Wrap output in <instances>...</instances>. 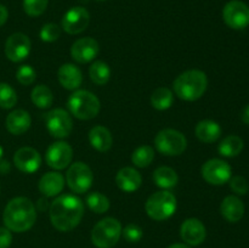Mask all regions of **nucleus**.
Instances as JSON below:
<instances>
[{
	"mask_svg": "<svg viewBox=\"0 0 249 248\" xmlns=\"http://www.w3.org/2000/svg\"><path fill=\"white\" fill-rule=\"evenodd\" d=\"M122 235L124 236V238H125L128 242L135 243L139 242V241L142 238L143 231L138 224H128V225L122 230Z\"/></svg>",
	"mask_w": 249,
	"mask_h": 248,
	"instance_id": "nucleus-36",
	"label": "nucleus"
},
{
	"mask_svg": "<svg viewBox=\"0 0 249 248\" xmlns=\"http://www.w3.org/2000/svg\"><path fill=\"white\" fill-rule=\"evenodd\" d=\"M2 152H4V151H2V147L0 146V159H1V157H2Z\"/></svg>",
	"mask_w": 249,
	"mask_h": 248,
	"instance_id": "nucleus-43",
	"label": "nucleus"
},
{
	"mask_svg": "<svg viewBox=\"0 0 249 248\" xmlns=\"http://www.w3.org/2000/svg\"><path fill=\"white\" fill-rule=\"evenodd\" d=\"M122 224L116 218H105L92 228L91 242L97 248H113L122 236Z\"/></svg>",
	"mask_w": 249,
	"mask_h": 248,
	"instance_id": "nucleus-6",
	"label": "nucleus"
},
{
	"mask_svg": "<svg viewBox=\"0 0 249 248\" xmlns=\"http://www.w3.org/2000/svg\"><path fill=\"white\" fill-rule=\"evenodd\" d=\"M17 94L14 88L7 83H0V107L10 109L16 105Z\"/></svg>",
	"mask_w": 249,
	"mask_h": 248,
	"instance_id": "nucleus-32",
	"label": "nucleus"
},
{
	"mask_svg": "<svg viewBox=\"0 0 249 248\" xmlns=\"http://www.w3.org/2000/svg\"><path fill=\"white\" fill-rule=\"evenodd\" d=\"M207 230L204 224L196 218H189L181 224L180 237L186 245L198 246L206 240Z\"/></svg>",
	"mask_w": 249,
	"mask_h": 248,
	"instance_id": "nucleus-17",
	"label": "nucleus"
},
{
	"mask_svg": "<svg viewBox=\"0 0 249 248\" xmlns=\"http://www.w3.org/2000/svg\"><path fill=\"white\" fill-rule=\"evenodd\" d=\"M66 181L68 187L78 195L85 194L91 187L94 181V174L88 164L83 162H75L68 168L66 174Z\"/></svg>",
	"mask_w": 249,
	"mask_h": 248,
	"instance_id": "nucleus-8",
	"label": "nucleus"
},
{
	"mask_svg": "<svg viewBox=\"0 0 249 248\" xmlns=\"http://www.w3.org/2000/svg\"><path fill=\"white\" fill-rule=\"evenodd\" d=\"M57 78L60 84L67 90H75L82 85V71L73 63H65L58 68Z\"/></svg>",
	"mask_w": 249,
	"mask_h": 248,
	"instance_id": "nucleus-20",
	"label": "nucleus"
},
{
	"mask_svg": "<svg viewBox=\"0 0 249 248\" xmlns=\"http://www.w3.org/2000/svg\"><path fill=\"white\" fill-rule=\"evenodd\" d=\"M71 114L80 121H90L99 114L101 104L96 95L88 90H75L67 101Z\"/></svg>",
	"mask_w": 249,
	"mask_h": 248,
	"instance_id": "nucleus-4",
	"label": "nucleus"
},
{
	"mask_svg": "<svg viewBox=\"0 0 249 248\" xmlns=\"http://www.w3.org/2000/svg\"><path fill=\"white\" fill-rule=\"evenodd\" d=\"M116 184L122 191L124 192H135L140 189L142 184V177L141 174L136 169L131 167L122 168L116 175Z\"/></svg>",
	"mask_w": 249,
	"mask_h": 248,
	"instance_id": "nucleus-19",
	"label": "nucleus"
},
{
	"mask_svg": "<svg viewBox=\"0 0 249 248\" xmlns=\"http://www.w3.org/2000/svg\"><path fill=\"white\" fill-rule=\"evenodd\" d=\"M202 177L208 184L211 185H224L231 179V170L230 164L228 162L219 158H213L209 159L202 165Z\"/></svg>",
	"mask_w": 249,
	"mask_h": 248,
	"instance_id": "nucleus-11",
	"label": "nucleus"
},
{
	"mask_svg": "<svg viewBox=\"0 0 249 248\" xmlns=\"http://www.w3.org/2000/svg\"><path fill=\"white\" fill-rule=\"evenodd\" d=\"M155 158V151L151 146L143 145L136 148L131 155V162L138 168H146L152 163Z\"/></svg>",
	"mask_w": 249,
	"mask_h": 248,
	"instance_id": "nucleus-30",
	"label": "nucleus"
},
{
	"mask_svg": "<svg viewBox=\"0 0 249 248\" xmlns=\"http://www.w3.org/2000/svg\"><path fill=\"white\" fill-rule=\"evenodd\" d=\"M6 129L12 135H22L26 133L32 124V118L29 113L24 109H15L6 117Z\"/></svg>",
	"mask_w": 249,
	"mask_h": 248,
	"instance_id": "nucleus-21",
	"label": "nucleus"
},
{
	"mask_svg": "<svg viewBox=\"0 0 249 248\" xmlns=\"http://www.w3.org/2000/svg\"><path fill=\"white\" fill-rule=\"evenodd\" d=\"M173 101H174V97H173L172 90L165 87L158 88L151 95V105L153 108L158 109V111L168 109L173 105Z\"/></svg>",
	"mask_w": 249,
	"mask_h": 248,
	"instance_id": "nucleus-28",
	"label": "nucleus"
},
{
	"mask_svg": "<svg viewBox=\"0 0 249 248\" xmlns=\"http://www.w3.org/2000/svg\"><path fill=\"white\" fill-rule=\"evenodd\" d=\"M87 204L94 213L97 214H104L109 209V199L97 191L88 195Z\"/></svg>",
	"mask_w": 249,
	"mask_h": 248,
	"instance_id": "nucleus-31",
	"label": "nucleus"
},
{
	"mask_svg": "<svg viewBox=\"0 0 249 248\" xmlns=\"http://www.w3.org/2000/svg\"><path fill=\"white\" fill-rule=\"evenodd\" d=\"M12 243L11 231L7 228H0V248H9Z\"/></svg>",
	"mask_w": 249,
	"mask_h": 248,
	"instance_id": "nucleus-38",
	"label": "nucleus"
},
{
	"mask_svg": "<svg viewBox=\"0 0 249 248\" xmlns=\"http://www.w3.org/2000/svg\"><path fill=\"white\" fill-rule=\"evenodd\" d=\"M220 213L230 223H237L245 215V204L237 196H228L221 202Z\"/></svg>",
	"mask_w": 249,
	"mask_h": 248,
	"instance_id": "nucleus-22",
	"label": "nucleus"
},
{
	"mask_svg": "<svg viewBox=\"0 0 249 248\" xmlns=\"http://www.w3.org/2000/svg\"><path fill=\"white\" fill-rule=\"evenodd\" d=\"M14 163L19 172L33 174L40 168L41 157L36 148L21 147L15 153Z\"/></svg>",
	"mask_w": 249,
	"mask_h": 248,
	"instance_id": "nucleus-15",
	"label": "nucleus"
},
{
	"mask_svg": "<svg viewBox=\"0 0 249 248\" xmlns=\"http://www.w3.org/2000/svg\"><path fill=\"white\" fill-rule=\"evenodd\" d=\"M73 158V148L65 141H57L51 143L45 153L46 163L50 168L62 170L71 164Z\"/></svg>",
	"mask_w": 249,
	"mask_h": 248,
	"instance_id": "nucleus-12",
	"label": "nucleus"
},
{
	"mask_svg": "<svg viewBox=\"0 0 249 248\" xmlns=\"http://www.w3.org/2000/svg\"><path fill=\"white\" fill-rule=\"evenodd\" d=\"M49 0H23V10L28 16L38 17L45 12Z\"/></svg>",
	"mask_w": 249,
	"mask_h": 248,
	"instance_id": "nucleus-33",
	"label": "nucleus"
},
{
	"mask_svg": "<svg viewBox=\"0 0 249 248\" xmlns=\"http://www.w3.org/2000/svg\"><path fill=\"white\" fill-rule=\"evenodd\" d=\"M196 136L199 141L206 143L215 142L221 136V126L212 119H204L196 125Z\"/></svg>",
	"mask_w": 249,
	"mask_h": 248,
	"instance_id": "nucleus-24",
	"label": "nucleus"
},
{
	"mask_svg": "<svg viewBox=\"0 0 249 248\" xmlns=\"http://www.w3.org/2000/svg\"><path fill=\"white\" fill-rule=\"evenodd\" d=\"M230 187L236 195H247L249 191V184L247 181V179L243 177H231L230 180Z\"/></svg>",
	"mask_w": 249,
	"mask_h": 248,
	"instance_id": "nucleus-37",
	"label": "nucleus"
},
{
	"mask_svg": "<svg viewBox=\"0 0 249 248\" xmlns=\"http://www.w3.org/2000/svg\"><path fill=\"white\" fill-rule=\"evenodd\" d=\"M61 36V28L56 23H46L40 29V39L45 43H53Z\"/></svg>",
	"mask_w": 249,
	"mask_h": 248,
	"instance_id": "nucleus-35",
	"label": "nucleus"
},
{
	"mask_svg": "<svg viewBox=\"0 0 249 248\" xmlns=\"http://www.w3.org/2000/svg\"><path fill=\"white\" fill-rule=\"evenodd\" d=\"M10 163L7 160H1L0 159V173L1 174H7L10 172Z\"/></svg>",
	"mask_w": 249,
	"mask_h": 248,
	"instance_id": "nucleus-40",
	"label": "nucleus"
},
{
	"mask_svg": "<svg viewBox=\"0 0 249 248\" xmlns=\"http://www.w3.org/2000/svg\"><path fill=\"white\" fill-rule=\"evenodd\" d=\"M208 87L206 73L199 70H190L178 75L174 80L173 89L175 95L185 101H196L203 96Z\"/></svg>",
	"mask_w": 249,
	"mask_h": 248,
	"instance_id": "nucleus-3",
	"label": "nucleus"
},
{
	"mask_svg": "<svg viewBox=\"0 0 249 248\" xmlns=\"http://www.w3.org/2000/svg\"><path fill=\"white\" fill-rule=\"evenodd\" d=\"M7 18H9V11H7V9L4 5L0 4V27L4 26Z\"/></svg>",
	"mask_w": 249,
	"mask_h": 248,
	"instance_id": "nucleus-39",
	"label": "nucleus"
},
{
	"mask_svg": "<svg viewBox=\"0 0 249 248\" xmlns=\"http://www.w3.org/2000/svg\"><path fill=\"white\" fill-rule=\"evenodd\" d=\"M32 102L36 105L38 108L45 109L53 105V91L50 90V88L46 87L44 84H39L36 87L33 88L31 94Z\"/></svg>",
	"mask_w": 249,
	"mask_h": 248,
	"instance_id": "nucleus-27",
	"label": "nucleus"
},
{
	"mask_svg": "<svg viewBox=\"0 0 249 248\" xmlns=\"http://www.w3.org/2000/svg\"><path fill=\"white\" fill-rule=\"evenodd\" d=\"M97 1H105V0H97Z\"/></svg>",
	"mask_w": 249,
	"mask_h": 248,
	"instance_id": "nucleus-44",
	"label": "nucleus"
},
{
	"mask_svg": "<svg viewBox=\"0 0 249 248\" xmlns=\"http://www.w3.org/2000/svg\"><path fill=\"white\" fill-rule=\"evenodd\" d=\"M177 197L167 190L155 192L146 201L145 209L151 219L163 221L169 219L177 211Z\"/></svg>",
	"mask_w": 249,
	"mask_h": 248,
	"instance_id": "nucleus-5",
	"label": "nucleus"
},
{
	"mask_svg": "<svg viewBox=\"0 0 249 248\" xmlns=\"http://www.w3.org/2000/svg\"><path fill=\"white\" fill-rule=\"evenodd\" d=\"M241 119H242V122L245 124H248L249 125V105L243 108L242 113H241Z\"/></svg>",
	"mask_w": 249,
	"mask_h": 248,
	"instance_id": "nucleus-41",
	"label": "nucleus"
},
{
	"mask_svg": "<svg viewBox=\"0 0 249 248\" xmlns=\"http://www.w3.org/2000/svg\"><path fill=\"white\" fill-rule=\"evenodd\" d=\"M155 146L164 156H180L187 147L186 136L175 129H163L156 135Z\"/></svg>",
	"mask_w": 249,
	"mask_h": 248,
	"instance_id": "nucleus-7",
	"label": "nucleus"
},
{
	"mask_svg": "<svg viewBox=\"0 0 249 248\" xmlns=\"http://www.w3.org/2000/svg\"><path fill=\"white\" fill-rule=\"evenodd\" d=\"M84 215V203L74 195H61L50 206V220L58 231H71L79 225Z\"/></svg>",
	"mask_w": 249,
	"mask_h": 248,
	"instance_id": "nucleus-1",
	"label": "nucleus"
},
{
	"mask_svg": "<svg viewBox=\"0 0 249 248\" xmlns=\"http://www.w3.org/2000/svg\"><path fill=\"white\" fill-rule=\"evenodd\" d=\"M243 140L237 135H229L225 139L221 140V142L219 143L218 151L221 156L224 157H236V156L240 155L243 150Z\"/></svg>",
	"mask_w": 249,
	"mask_h": 248,
	"instance_id": "nucleus-26",
	"label": "nucleus"
},
{
	"mask_svg": "<svg viewBox=\"0 0 249 248\" xmlns=\"http://www.w3.org/2000/svg\"><path fill=\"white\" fill-rule=\"evenodd\" d=\"M2 220L10 231H28L36 220V206L27 197H15L5 207Z\"/></svg>",
	"mask_w": 249,
	"mask_h": 248,
	"instance_id": "nucleus-2",
	"label": "nucleus"
},
{
	"mask_svg": "<svg viewBox=\"0 0 249 248\" xmlns=\"http://www.w3.org/2000/svg\"><path fill=\"white\" fill-rule=\"evenodd\" d=\"M39 191L44 197H55L65 187V177L61 173L49 172L39 180Z\"/></svg>",
	"mask_w": 249,
	"mask_h": 248,
	"instance_id": "nucleus-18",
	"label": "nucleus"
},
{
	"mask_svg": "<svg viewBox=\"0 0 249 248\" xmlns=\"http://www.w3.org/2000/svg\"><path fill=\"white\" fill-rule=\"evenodd\" d=\"M45 125L51 136L56 139H65L72 133L73 119L65 109L55 108L46 113Z\"/></svg>",
	"mask_w": 249,
	"mask_h": 248,
	"instance_id": "nucleus-9",
	"label": "nucleus"
},
{
	"mask_svg": "<svg viewBox=\"0 0 249 248\" xmlns=\"http://www.w3.org/2000/svg\"><path fill=\"white\" fill-rule=\"evenodd\" d=\"M89 75L97 85H105L111 78V68L104 61H95L89 68Z\"/></svg>",
	"mask_w": 249,
	"mask_h": 248,
	"instance_id": "nucleus-29",
	"label": "nucleus"
},
{
	"mask_svg": "<svg viewBox=\"0 0 249 248\" xmlns=\"http://www.w3.org/2000/svg\"><path fill=\"white\" fill-rule=\"evenodd\" d=\"M223 18L232 29H245L249 26V6L241 0H231L224 6Z\"/></svg>",
	"mask_w": 249,
	"mask_h": 248,
	"instance_id": "nucleus-10",
	"label": "nucleus"
},
{
	"mask_svg": "<svg viewBox=\"0 0 249 248\" xmlns=\"http://www.w3.org/2000/svg\"><path fill=\"white\" fill-rule=\"evenodd\" d=\"M90 14L85 7H71L62 18V28L68 34H79L88 28Z\"/></svg>",
	"mask_w": 249,
	"mask_h": 248,
	"instance_id": "nucleus-14",
	"label": "nucleus"
},
{
	"mask_svg": "<svg viewBox=\"0 0 249 248\" xmlns=\"http://www.w3.org/2000/svg\"><path fill=\"white\" fill-rule=\"evenodd\" d=\"M168 248H191L189 245L186 243H174V245L169 246Z\"/></svg>",
	"mask_w": 249,
	"mask_h": 248,
	"instance_id": "nucleus-42",
	"label": "nucleus"
},
{
	"mask_svg": "<svg viewBox=\"0 0 249 248\" xmlns=\"http://www.w3.org/2000/svg\"><path fill=\"white\" fill-rule=\"evenodd\" d=\"M36 78V72L32 66L22 65L16 72V79L22 85H31L33 84Z\"/></svg>",
	"mask_w": 249,
	"mask_h": 248,
	"instance_id": "nucleus-34",
	"label": "nucleus"
},
{
	"mask_svg": "<svg viewBox=\"0 0 249 248\" xmlns=\"http://www.w3.org/2000/svg\"><path fill=\"white\" fill-rule=\"evenodd\" d=\"M153 181L156 182L158 187L167 190L177 186L178 181H179V177H178L177 172L172 168L160 167L153 173Z\"/></svg>",
	"mask_w": 249,
	"mask_h": 248,
	"instance_id": "nucleus-25",
	"label": "nucleus"
},
{
	"mask_svg": "<svg viewBox=\"0 0 249 248\" xmlns=\"http://www.w3.org/2000/svg\"><path fill=\"white\" fill-rule=\"evenodd\" d=\"M31 39L23 33H14L5 43V55L12 62H21L31 53Z\"/></svg>",
	"mask_w": 249,
	"mask_h": 248,
	"instance_id": "nucleus-13",
	"label": "nucleus"
},
{
	"mask_svg": "<svg viewBox=\"0 0 249 248\" xmlns=\"http://www.w3.org/2000/svg\"><path fill=\"white\" fill-rule=\"evenodd\" d=\"M100 51L97 40L94 38H80L74 41L71 48V56L74 61L79 63H87L94 60Z\"/></svg>",
	"mask_w": 249,
	"mask_h": 248,
	"instance_id": "nucleus-16",
	"label": "nucleus"
},
{
	"mask_svg": "<svg viewBox=\"0 0 249 248\" xmlns=\"http://www.w3.org/2000/svg\"><path fill=\"white\" fill-rule=\"evenodd\" d=\"M89 142L99 152H106L112 147L113 138L111 131L102 125H96L89 131Z\"/></svg>",
	"mask_w": 249,
	"mask_h": 248,
	"instance_id": "nucleus-23",
	"label": "nucleus"
}]
</instances>
